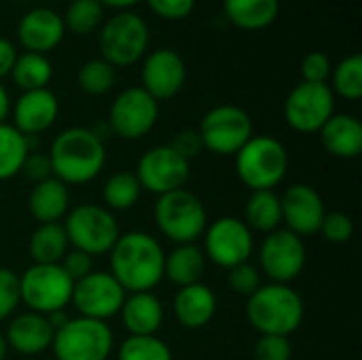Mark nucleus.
<instances>
[{"label": "nucleus", "instance_id": "nucleus-49", "mask_svg": "<svg viewBox=\"0 0 362 360\" xmlns=\"http://www.w3.org/2000/svg\"><path fill=\"white\" fill-rule=\"evenodd\" d=\"M104 8H117V11H129L132 6H136L140 0H98Z\"/></svg>", "mask_w": 362, "mask_h": 360}, {"label": "nucleus", "instance_id": "nucleus-34", "mask_svg": "<svg viewBox=\"0 0 362 360\" xmlns=\"http://www.w3.org/2000/svg\"><path fill=\"white\" fill-rule=\"evenodd\" d=\"M66 30L87 36L102 28L104 23V6L98 0H70L66 15L62 17Z\"/></svg>", "mask_w": 362, "mask_h": 360}, {"label": "nucleus", "instance_id": "nucleus-42", "mask_svg": "<svg viewBox=\"0 0 362 360\" xmlns=\"http://www.w3.org/2000/svg\"><path fill=\"white\" fill-rule=\"evenodd\" d=\"M146 6L161 19L178 21L193 13L197 0H144Z\"/></svg>", "mask_w": 362, "mask_h": 360}, {"label": "nucleus", "instance_id": "nucleus-9", "mask_svg": "<svg viewBox=\"0 0 362 360\" xmlns=\"http://www.w3.org/2000/svg\"><path fill=\"white\" fill-rule=\"evenodd\" d=\"M74 282L62 269V265H38L34 263L19 276V297L28 312L51 314L66 310L72 299Z\"/></svg>", "mask_w": 362, "mask_h": 360}, {"label": "nucleus", "instance_id": "nucleus-36", "mask_svg": "<svg viewBox=\"0 0 362 360\" xmlns=\"http://www.w3.org/2000/svg\"><path fill=\"white\" fill-rule=\"evenodd\" d=\"M119 360H174V356L157 335H129L119 348Z\"/></svg>", "mask_w": 362, "mask_h": 360}, {"label": "nucleus", "instance_id": "nucleus-50", "mask_svg": "<svg viewBox=\"0 0 362 360\" xmlns=\"http://www.w3.org/2000/svg\"><path fill=\"white\" fill-rule=\"evenodd\" d=\"M6 352H8V346H6V339H4V335L0 333V360L6 359Z\"/></svg>", "mask_w": 362, "mask_h": 360}, {"label": "nucleus", "instance_id": "nucleus-10", "mask_svg": "<svg viewBox=\"0 0 362 360\" xmlns=\"http://www.w3.org/2000/svg\"><path fill=\"white\" fill-rule=\"evenodd\" d=\"M197 132L204 149L216 155H235L255 136L250 115L235 104L210 108L204 115Z\"/></svg>", "mask_w": 362, "mask_h": 360}, {"label": "nucleus", "instance_id": "nucleus-21", "mask_svg": "<svg viewBox=\"0 0 362 360\" xmlns=\"http://www.w3.org/2000/svg\"><path fill=\"white\" fill-rule=\"evenodd\" d=\"M55 331L51 329L47 316L36 312H23L11 320L6 329V346L23 356H36L51 348Z\"/></svg>", "mask_w": 362, "mask_h": 360}, {"label": "nucleus", "instance_id": "nucleus-35", "mask_svg": "<svg viewBox=\"0 0 362 360\" xmlns=\"http://www.w3.org/2000/svg\"><path fill=\"white\" fill-rule=\"evenodd\" d=\"M117 83V68L102 57L89 59L78 70V87L89 95H104Z\"/></svg>", "mask_w": 362, "mask_h": 360}, {"label": "nucleus", "instance_id": "nucleus-18", "mask_svg": "<svg viewBox=\"0 0 362 360\" xmlns=\"http://www.w3.org/2000/svg\"><path fill=\"white\" fill-rule=\"evenodd\" d=\"M142 89L157 102L172 100L180 93L187 81V66L174 49H157L142 62Z\"/></svg>", "mask_w": 362, "mask_h": 360}, {"label": "nucleus", "instance_id": "nucleus-32", "mask_svg": "<svg viewBox=\"0 0 362 360\" xmlns=\"http://www.w3.org/2000/svg\"><path fill=\"white\" fill-rule=\"evenodd\" d=\"M142 195V187L136 178L134 172H117L112 174L102 189V199H104V208H108L110 212H125L132 210L138 199Z\"/></svg>", "mask_w": 362, "mask_h": 360}, {"label": "nucleus", "instance_id": "nucleus-7", "mask_svg": "<svg viewBox=\"0 0 362 360\" xmlns=\"http://www.w3.org/2000/svg\"><path fill=\"white\" fill-rule=\"evenodd\" d=\"M64 231L68 236V244L89 257L108 255L121 236L115 214L98 204H81L70 210L66 214Z\"/></svg>", "mask_w": 362, "mask_h": 360}, {"label": "nucleus", "instance_id": "nucleus-19", "mask_svg": "<svg viewBox=\"0 0 362 360\" xmlns=\"http://www.w3.org/2000/svg\"><path fill=\"white\" fill-rule=\"evenodd\" d=\"M66 25L57 11L49 6L30 8L17 23V40L23 51L47 55L64 40Z\"/></svg>", "mask_w": 362, "mask_h": 360}, {"label": "nucleus", "instance_id": "nucleus-27", "mask_svg": "<svg viewBox=\"0 0 362 360\" xmlns=\"http://www.w3.org/2000/svg\"><path fill=\"white\" fill-rule=\"evenodd\" d=\"M225 17L240 30L259 32L280 15V0H223Z\"/></svg>", "mask_w": 362, "mask_h": 360}, {"label": "nucleus", "instance_id": "nucleus-12", "mask_svg": "<svg viewBox=\"0 0 362 360\" xmlns=\"http://www.w3.org/2000/svg\"><path fill=\"white\" fill-rule=\"evenodd\" d=\"M255 250V238L248 225L238 216H221L208 223L204 231V255L214 265L231 269L248 263Z\"/></svg>", "mask_w": 362, "mask_h": 360}, {"label": "nucleus", "instance_id": "nucleus-17", "mask_svg": "<svg viewBox=\"0 0 362 360\" xmlns=\"http://www.w3.org/2000/svg\"><path fill=\"white\" fill-rule=\"evenodd\" d=\"M280 208H282V223L286 225L284 229L293 231L299 238L318 233L322 219L327 214L320 193L305 182H297L288 187L280 195Z\"/></svg>", "mask_w": 362, "mask_h": 360}, {"label": "nucleus", "instance_id": "nucleus-2", "mask_svg": "<svg viewBox=\"0 0 362 360\" xmlns=\"http://www.w3.org/2000/svg\"><path fill=\"white\" fill-rule=\"evenodd\" d=\"M53 178L64 185H85L100 176L106 163L104 140L89 127H68L55 136L49 149Z\"/></svg>", "mask_w": 362, "mask_h": 360}, {"label": "nucleus", "instance_id": "nucleus-15", "mask_svg": "<svg viewBox=\"0 0 362 360\" xmlns=\"http://www.w3.org/2000/svg\"><path fill=\"white\" fill-rule=\"evenodd\" d=\"M123 301H125V291L108 272H91L83 280L74 282L72 299H70L78 316L102 320V323L117 316L123 308Z\"/></svg>", "mask_w": 362, "mask_h": 360}, {"label": "nucleus", "instance_id": "nucleus-37", "mask_svg": "<svg viewBox=\"0 0 362 360\" xmlns=\"http://www.w3.org/2000/svg\"><path fill=\"white\" fill-rule=\"evenodd\" d=\"M318 233L331 244H348L354 236V221L346 212H327Z\"/></svg>", "mask_w": 362, "mask_h": 360}, {"label": "nucleus", "instance_id": "nucleus-45", "mask_svg": "<svg viewBox=\"0 0 362 360\" xmlns=\"http://www.w3.org/2000/svg\"><path fill=\"white\" fill-rule=\"evenodd\" d=\"M170 146L180 157H185L187 161L199 157V153L204 151V144H202V138H199V132L197 129H185V132L176 134L174 140L170 142Z\"/></svg>", "mask_w": 362, "mask_h": 360}, {"label": "nucleus", "instance_id": "nucleus-5", "mask_svg": "<svg viewBox=\"0 0 362 360\" xmlns=\"http://www.w3.org/2000/svg\"><path fill=\"white\" fill-rule=\"evenodd\" d=\"M148 42V23L134 11H117L102 23L98 34L102 59L112 68H125L140 62L146 55Z\"/></svg>", "mask_w": 362, "mask_h": 360}, {"label": "nucleus", "instance_id": "nucleus-29", "mask_svg": "<svg viewBox=\"0 0 362 360\" xmlns=\"http://www.w3.org/2000/svg\"><path fill=\"white\" fill-rule=\"evenodd\" d=\"M8 76L21 91L47 89V85L53 76V66L47 55L23 51V53H17V59H15Z\"/></svg>", "mask_w": 362, "mask_h": 360}, {"label": "nucleus", "instance_id": "nucleus-4", "mask_svg": "<svg viewBox=\"0 0 362 360\" xmlns=\"http://www.w3.org/2000/svg\"><path fill=\"white\" fill-rule=\"evenodd\" d=\"M233 157L235 174L250 191H274L288 172V153L274 136H252Z\"/></svg>", "mask_w": 362, "mask_h": 360}, {"label": "nucleus", "instance_id": "nucleus-33", "mask_svg": "<svg viewBox=\"0 0 362 360\" xmlns=\"http://www.w3.org/2000/svg\"><path fill=\"white\" fill-rule=\"evenodd\" d=\"M331 91L348 102L362 98V55L352 53L344 57L331 72Z\"/></svg>", "mask_w": 362, "mask_h": 360}, {"label": "nucleus", "instance_id": "nucleus-47", "mask_svg": "<svg viewBox=\"0 0 362 360\" xmlns=\"http://www.w3.org/2000/svg\"><path fill=\"white\" fill-rule=\"evenodd\" d=\"M47 320H49V325H51L53 331H59V329L70 320V316L66 314V310H57V312L47 314Z\"/></svg>", "mask_w": 362, "mask_h": 360}, {"label": "nucleus", "instance_id": "nucleus-43", "mask_svg": "<svg viewBox=\"0 0 362 360\" xmlns=\"http://www.w3.org/2000/svg\"><path fill=\"white\" fill-rule=\"evenodd\" d=\"M59 265H62V269L68 274V278L72 282H78V280H83L85 276H89L93 272V257H89L83 250L72 248V250H68L64 255Z\"/></svg>", "mask_w": 362, "mask_h": 360}, {"label": "nucleus", "instance_id": "nucleus-14", "mask_svg": "<svg viewBox=\"0 0 362 360\" xmlns=\"http://www.w3.org/2000/svg\"><path fill=\"white\" fill-rule=\"evenodd\" d=\"M134 174L142 189L159 197L185 187L191 174V161L180 157L170 144H161L140 157Z\"/></svg>", "mask_w": 362, "mask_h": 360}, {"label": "nucleus", "instance_id": "nucleus-8", "mask_svg": "<svg viewBox=\"0 0 362 360\" xmlns=\"http://www.w3.org/2000/svg\"><path fill=\"white\" fill-rule=\"evenodd\" d=\"M115 346L110 327L93 318H70L53 335V352L57 360H108Z\"/></svg>", "mask_w": 362, "mask_h": 360}, {"label": "nucleus", "instance_id": "nucleus-23", "mask_svg": "<svg viewBox=\"0 0 362 360\" xmlns=\"http://www.w3.org/2000/svg\"><path fill=\"white\" fill-rule=\"evenodd\" d=\"M318 134L322 146L337 159H356L362 153V123L354 115H333Z\"/></svg>", "mask_w": 362, "mask_h": 360}, {"label": "nucleus", "instance_id": "nucleus-1", "mask_svg": "<svg viewBox=\"0 0 362 360\" xmlns=\"http://www.w3.org/2000/svg\"><path fill=\"white\" fill-rule=\"evenodd\" d=\"M108 255L110 274L125 293H151L163 280L165 252L151 233H121Z\"/></svg>", "mask_w": 362, "mask_h": 360}, {"label": "nucleus", "instance_id": "nucleus-25", "mask_svg": "<svg viewBox=\"0 0 362 360\" xmlns=\"http://www.w3.org/2000/svg\"><path fill=\"white\" fill-rule=\"evenodd\" d=\"M28 210L34 221L40 225L45 223H59L70 210V191L68 185H64L57 178H47L42 182H36L28 197Z\"/></svg>", "mask_w": 362, "mask_h": 360}, {"label": "nucleus", "instance_id": "nucleus-24", "mask_svg": "<svg viewBox=\"0 0 362 360\" xmlns=\"http://www.w3.org/2000/svg\"><path fill=\"white\" fill-rule=\"evenodd\" d=\"M119 316L129 335H155L163 325V303L153 293H132Z\"/></svg>", "mask_w": 362, "mask_h": 360}, {"label": "nucleus", "instance_id": "nucleus-51", "mask_svg": "<svg viewBox=\"0 0 362 360\" xmlns=\"http://www.w3.org/2000/svg\"><path fill=\"white\" fill-rule=\"evenodd\" d=\"M68 2H70V0H68Z\"/></svg>", "mask_w": 362, "mask_h": 360}, {"label": "nucleus", "instance_id": "nucleus-26", "mask_svg": "<svg viewBox=\"0 0 362 360\" xmlns=\"http://www.w3.org/2000/svg\"><path fill=\"white\" fill-rule=\"evenodd\" d=\"M206 255L195 244H178L163 259V278H168L178 289L202 282L206 274Z\"/></svg>", "mask_w": 362, "mask_h": 360}, {"label": "nucleus", "instance_id": "nucleus-39", "mask_svg": "<svg viewBox=\"0 0 362 360\" xmlns=\"http://www.w3.org/2000/svg\"><path fill=\"white\" fill-rule=\"evenodd\" d=\"M229 286L235 295L250 297L261 289V269L252 263H242L229 269Z\"/></svg>", "mask_w": 362, "mask_h": 360}, {"label": "nucleus", "instance_id": "nucleus-3", "mask_svg": "<svg viewBox=\"0 0 362 360\" xmlns=\"http://www.w3.org/2000/svg\"><path fill=\"white\" fill-rule=\"evenodd\" d=\"M303 316V299L288 284H261V289L248 297L246 318L261 335L291 337L301 327Z\"/></svg>", "mask_w": 362, "mask_h": 360}, {"label": "nucleus", "instance_id": "nucleus-44", "mask_svg": "<svg viewBox=\"0 0 362 360\" xmlns=\"http://www.w3.org/2000/svg\"><path fill=\"white\" fill-rule=\"evenodd\" d=\"M21 172L25 174V178H30L34 185L36 182H42L47 178L53 176V170H51V161H49V155L47 153H38V151H30L23 166H21Z\"/></svg>", "mask_w": 362, "mask_h": 360}, {"label": "nucleus", "instance_id": "nucleus-48", "mask_svg": "<svg viewBox=\"0 0 362 360\" xmlns=\"http://www.w3.org/2000/svg\"><path fill=\"white\" fill-rule=\"evenodd\" d=\"M11 115V98L6 87L0 83V123H6V117Z\"/></svg>", "mask_w": 362, "mask_h": 360}, {"label": "nucleus", "instance_id": "nucleus-40", "mask_svg": "<svg viewBox=\"0 0 362 360\" xmlns=\"http://www.w3.org/2000/svg\"><path fill=\"white\" fill-rule=\"evenodd\" d=\"M293 346L282 335H261L255 344V360H291Z\"/></svg>", "mask_w": 362, "mask_h": 360}, {"label": "nucleus", "instance_id": "nucleus-46", "mask_svg": "<svg viewBox=\"0 0 362 360\" xmlns=\"http://www.w3.org/2000/svg\"><path fill=\"white\" fill-rule=\"evenodd\" d=\"M15 59H17V49H15V45H13L8 38L0 36V81H2L4 76L11 74V68H13Z\"/></svg>", "mask_w": 362, "mask_h": 360}, {"label": "nucleus", "instance_id": "nucleus-28", "mask_svg": "<svg viewBox=\"0 0 362 360\" xmlns=\"http://www.w3.org/2000/svg\"><path fill=\"white\" fill-rule=\"evenodd\" d=\"M68 236L64 225L59 223H45L38 225L30 238V257L38 265H57L62 263L64 255L68 252Z\"/></svg>", "mask_w": 362, "mask_h": 360}, {"label": "nucleus", "instance_id": "nucleus-30", "mask_svg": "<svg viewBox=\"0 0 362 360\" xmlns=\"http://www.w3.org/2000/svg\"><path fill=\"white\" fill-rule=\"evenodd\" d=\"M246 225L252 231L272 233L282 225L280 195L274 191H252L246 204Z\"/></svg>", "mask_w": 362, "mask_h": 360}, {"label": "nucleus", "instance_id": "nucleus-31", "mask_svg": "<svg viewBox=\"0 0 362 360\" xmlns=\"http://www.w3.org/2000/svg\"><path fill=\"white\" fill-rule=\"evenodd\" d=\"M28 153V138L19 134L13 125L0 123V182L11 180L21 172Z\"/></svg>", "mask_w": 362, "mask_h": 360}, {"label": "nucleus", "instance_id": "nucleus-38", "mask_svg": "<svg viewBox=\"0 0 362 360\" xmlns=\"http://www.w3.org/2000/svg\"><path fill=\"white\" fill-rule=\"evenodd\" d=\"M19 303V276L8 267H0V323L11 318Z\"/></svg>", "mask_w": 362, "mask_h": 360}, {"label": "nucleus", "instance_id": "nucleus-13", "mask_svg": "<svg viewBox=\"0 0 362 360\" xmlns=\"http://www.w3.org/2000/svg\"><path fill=\"white\" fill-rule=\"evenodd\" d=\"M159 119V102L142 87L123 89L108 112V127L123 140H140Z\"/></svg>", "mask_w": 362, "mask_h": 360}, {"label": "nucleus", "instance_id": "nucleus-11", "mask_svg": "<svg viewBox=\"0 0 362 360\" xmlns=\"http://www.w3.org/2000/svg\"><path fill=\"white\" fill-rule=\"evenodd\" d=\"M335 115V93L329 83L295 85L284 100V119L299 134H314Z\"/></svg>", "mask_w": 362, "mask_h": 360}, {"label": "nucleus", "instance_id": "nucleus-41", "mask_svg": "<svg viewBox=\"0 0 362 360\" xmlns=\"http://www.w3.org/2000/svg\"><path fill=\"white\" fill-rule=\"evenodd\" d=\"M333 72L331 57L322 51H312L301 62V76L305 83H329Z\"/></svg>", "mask_w": 362, "mask_h": 360}, {"label": "nucleus", "instance_id": "nucleus-22", "mask_svg": "<svg viewBox=\"0 0 362 360\" xmlns=\"http://www.w3.org/2000/svg\"><path fill=\"white\" fill-rule=\"evenodd\" d=\"M218 301L212 289L197 282L182 286L174 297V314L185 329H202L216 314Z\"/></svg>", "mask_w": 362, "mask_h": 360}, {"label": "nucleus", "instance_id": "nucleus-20", "mask_svg": "<svg viewBox=\"0 0 362 360\" xmlns=\"http://www.w3.org/2000/svg\"><path fill=\"white\" fill-rule=\"evenodd\" d=\"M13 127L23 136H40L47 132L59 115V102L51 89L21 91V95L11 104Z\"/></svg>", "mask_w": 362, "mask_h": 360}, {"label": "nucleus", "instance_id": "nucleus-16", "mask_svg": "<svg viewBox=\"0 0 362 360\" xmlns=\"http://www.w3.org/2000/svg\"><path fill=\"white\" fill-rule=\"evenodd\" d=\"M261 272L276 284H288L297 280L305 267V244L288 229H276L267 233L259 252Z\"/></svg>", "mask_w": 362, "mask_h": 360}, {"label": "nucleus", "instance_id": "nucleus-6", "mask_svg": "<svg viewBox=\"0 0 362 360\" xmlns=\"http://www.w3.org/2000/svg\"><path fill=\"white\" fill-rule=\"evenodd\" d=\"M153 214L157 229L176 246L195 244L208 227V210L204 202L187 189L159 195Z\"/></svg>", "mask_w": 362, "mask_h": 360}]
</instances>
